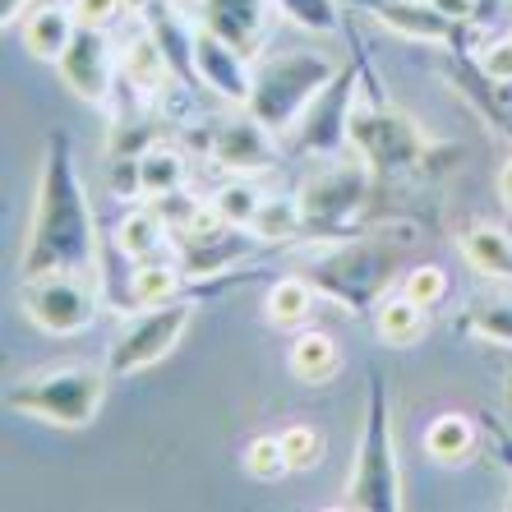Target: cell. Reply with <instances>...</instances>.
Returning a JSON list of instances; mask_svg holds the SVG:
<instances>
[{
    "mask_svg": "<svg viewBox=\"0 0 512 512\" xmlns=\"http://www.w3.org/2000/svg\"><path fill=\"white\" fill-rule=\"evenodd\" d=\"M277 157V134L268 125L245 111L240 120H227L222 130L213 134V162L231 176H254V171H268Z\"/></svg>",
    "mask_w": 512,
    "mask_h": 512,
    "instance_id": "obj_15",
    "label": "cell"
},
{
    "mask_svg": "<svg viewBox=\"0 0 512 512\" xmlns=\"http://www.w3.org/2000/svg\"><path fill=\"white\" fill-rule=\"evenodd\" d=\"M337 65L333 56L323 51H305V47H291V51H277L268 56L254 70V93L245 102L259 125L277 134V139H291V130L300 125V116L310 111V102L323 93V88L337 79Z\"/></svg>",
    "mask_w": 512,
    "mask_h": 512,
    "instance_id": "obj_2",
    "label": "cell"
},
{
    "mask_svg": "<svg viewBox=\"0 0 512 512\" xmlns=\"http://www.w3.org/2000/svg\"><path fill=\"white\" fill-rule=\"evenodd\" d=\"M462 254L466 263L485 277H508L512 282V236H503L499 227H466L462 231Z\"/></svg>",
    "mask_w": 512,
    "mask_h": 512,
    "instance_id": "obj_24",
    "label": "cell"
},
{
    "mask_svg": "<svg viewBox=\"0 0 512 512\" xmlns=\"http://www.w3.org/2000/svg\"><path fill=\"white\" fill-rule=\"evenodd\" d=\"M107 379L111 370H97L84 360H65V365H47V370L10 383L5 406L56 429H88L102 411V402H107Z\"/></svg>",
    "mask_w": 512,
    "mask_h": 512,
    "instance_id": "obj_3",
    "label": "cell"
},
{
    "mask_svg": "<svg viewBox=\"0 0 512 512\" xmlns=\"http://www.w3.org/2000/svg\"><path fill=\"white\" fill-rule=\"evenodd\" d=\"M180 282H185V263L171 259V254H157V259L134 263L130 273V305H162V300L180 296Z\"/></svg>",
    "mask_w": 512,
    "mask_h": 512,
    "instance_id": "obj_23",
    "label": "cell"
},
{
    "mask_svg": "<svg viewBox=\"0 0 512 512\" xmlns=\"http://www.w3.org/2000/svg\"><path fill=\"white\" fill-rule=\"evenodd\" d=\"M240 462H245V471H250L254 480H282L286 471H291L286 448H282V434H254V439L245 443Z\"/></svg>",
    "mask_w": 512,
    "mask_h": 512,
    "instance_id": "obj_30",
    "label": "cell"
},
{
    "mask_svg": "<svg viewBox=\"0 0 512 512\" xmlns=\"http://www.w3.org/2000/svg\"><path fill=\"white\" fill-rule=\"evenodd\" d=\"M167 236H171V222L157 208H130L116 227V250L130 263H143L167 254Z\"/></svg>",
    "mask_w": 512,
    "mask_h": 512,
    "instance_id": "obj_20",
    "label": "cell"
},
{
    "mask_svg": "<svg viewBox=\"0 0 512 512\" xmlns=\"http://www.w3.org/2000/svg\"><path fill=\"white\" fill-rule=\"evenodd\" d=\"M190 180V157L171 148V143H148L139 153V194L148 203H162V199H176Z\"/></svg>",
    "mask_w": 512,
    "mask_h": 512,
    "instance_id": "obj_17",
    "label": "cell"
},
{
    "mask_svg": "<svg viewBox=\"0 0 512 512\" xmlns=\"http://www.w3.org/2000/svg\"><path fill=\"white\" fill-rule=\"evenodd\" d=\"M60 79L74 97H84L93 107H107L111 102V84H116V47H111L107 28H88L79 24L74 42L65 47V56L56 60Z\"/></svg>",
    "mask_w": 512,
    "mask_h": 512,
    "instance_id": "obj_11",
    "label": "cell"
},
{
    "mask_svg": "<svg viewBox=\"0 0 512 512\" xmlns=\"http://www.w3.org/2000/svg\"><path fill=\"white\" fill-rule=\"evenodd\" d=\"M508 411H512V374H508Z\"/></svg>",
    "mask_w": 512,
    "mask_h": 512,
    "instance_id": "obj_39",
    "label": "cell"
},
{
    "mask_svg": "<svg viewBox=\"0 0 512 512\" xmlns=\"http://www.w3.org/2000/svg\"><path fill=\"white\" fill-rule=\"evenodd\" d=\"M370 162L360 153L351 157H323V167L305 176V185L296 190L300 213H305V231H314L319 240H342L356 236V222L370 203Z\"/></svg>",
    "mask_w": 512,
    "mask_h": 512,
    "instance_id": "obj_6",
    "label": "cell"
},
{
    "mask_svg": "<svg viewBox=\"0 0 512 512\" xmlns=\"http://www.w3.org/2000/svg\"><path fill=\"white\" fill-rule=\"evenodd\" d=\"M194 74H199V84L208 88V93L231 102V107H245L254 93L250 56L236 51L231 42H222L217 33H208L203 24L194 28Z\"/></svg>",
    "mask_w": 512,
    "mask_h": 512,
    "instance_id": "obj_12",
    "label": "cell"
},
{
    "mask_svg": "<svg viewBox=\"0 0 512 512\" xmlns=\"http://www.w3.org/2000/svg\"><path fill=\"white\" fill-rule=\"evenodd\" d=\"M485 434H489V443L499 448V462H508V466H512V439L503 434V425H499L494 416H485ZM508 508H512V499H508Z\"/></svg>",
    "mask_w": 512,
    "mask_h": 512,
    "instance_id": "obj_35",
    "label": "cell"
},
{
    "mask_svg": "<svg viewBox=\"0 0 512 512\" xmlns=\"http://www.w3.org/2000/svg\"><path fill=\"white\" fill-rule=\"evenodd\" d=\"M429 328V310L416 305L402 291H388V296L374 305V333L383 337L388 346H416Z\"/></svg>",
    "mask_w": 512,
    "mask_h": 512,
    "instance_id": "obj_21",
    "label": "cell"
},
{
    "mask_svg": "<svg viewBox=\"0 0 512 512\" xmlns=\"http://www.w3.org/2000/svg\"><path fill=\"white\" fill-rule=\"evenodd\" d=\"M434 5H439L448 19H457V24H471V19H476V5H480V0H434Z\"/></svg>",
    "mask_w": 512,
    "mask_h": 512,
    "instance_id": "obj_36",
    "label": "cell"
},
{
    "mask_svg": "<svg viewBox=\"0 0 512 512\" xmlns=\"http://www.w3.org/2000/svg\"><path fill=\"white\" fill-rule=\"evenodd\" d=\"M19 310L33 328L51 337H74L93 328L97 319V291L88 282V273H42L24 277L19 286Z\"/></svg>",
    "mask_w": 512,
    "mask_h": 512,
    "instance_id": "obj_9",
    "label": "cell"
},
{
    "mask_svg": "<svg viewBox=\"0 0 512 512\" xmlns=\"http://www.w3.org/2000/svg\"><path fill=\"white\" fill-rule=\"evenodd\" d=\"M314 305H319V286L310 277H282V282H273L263 310H268L273 328H300L314 314Z\"/></svg>",
    "mask_w": 512,
    "mask_h": 512,
    "instance_id": "obj_25",
    "label": "cell"
},
{
    "mask_svg": "<svg viewBox=\"0 0 512 512\" xmlns=\"http://www.w3.org/2000/svg\"><path fill=\"white\" fill-rule=\"evenodd\" d=\"M282 448H286L291 471H310V466L323 462V434L314 425H300V420L282 429Z\"/></svg>",
    "mask_w": 512,
    "mask_h": 512,
    "instance_id": "obj_32",
    "label": "cell"
},
{
    "mask_svg": "<svg viewBox=\"0 0 512 512\" xmlns=\"http://www.w3.org/2000/svg\"><path fill=\"white\" fill-rule=\"evenodd\" d=\"M190 323H194V305L180 296L162 300V305H143V314H134L116 333V342L107 346L111 379H134V374L162 365L180 346V337L190 333Z\"/></svg>",
    "mask_w": 512,
    "mask_h": 512,
    "instance_id": "obj_7",
    "label": "cell"
},
{
    "mask_svg": "<svg viewBox=\"0 0 512 512\" xmlns=\"http://www.w3.org/2000/svg\"><path fill=\"white\" fill-rule=\"evenodd\" d=\"M499 199H503V208L512 213V157L503 162V171H499Z\"/></svg>",
    "mask_w": 512,
    "mask_h": 512,
    "instance_id": "obj_38",
    "label": "cell"
},
{
    "mask_svg": "<svg viewBox=\"0 0 512 512\" xmlns=\"http://www.w3.org/2000/svg\"><path fill=\"white\" fill-rule=\"evenodd\" d=\"M120 65H125V79H130L139 93H157L162 84H171L176 74H171V60L162 51V42L153 37V28L143 24L125 37V47H120Z\"/></svg>",
    "mask_w": 512,
    "mask_h": 512,
    "instance_id": "obj_18",
    "label": "cell"
},
{
    "mask_svg": "<svg viewBox=\"0 0 512 512\" xmlns=\"http://www.w3.org/2000/svg\"><path fill=\"white\" fill-rule=\"evenodd\" d=\"M268 19H273V0H199L194 5V24H203L245 56L263 47Z\"/></svg>",
    "mask_w": 512,
    "mask_h": 512,
    "instance_id": "obj_13",
    "label": "cell"
},
{
    "mask_svg": "<svg viewBox=\"0 0 512 512\" xmlns=\"http://www.w3.org/2000/svg\"><path fill=\"white\" fill-rule=\"evenodd\" d=\"M476 443H480L476 420L462 416V411H443V416H434L425 429V453L439 466H462L466 457L476 453Z\"/></svg>",
    "mask_w": 512,
    "mask_h": 512,
    "instance_id": "obj_22",
    "label": "cell"
},
{
    "mask_svg": "<svg viewBox=\"0 0 512 512\" xmlns=\"http://www.w3.org/2000/svg\"><path fill=\"white\" fill-rule=\"evenodd\" d=\"M393 273H397V245L379 236H342L328 254L305 268L319 296L337 300L342 310L365 314L374 310L388 291H393Z\"/></svg>",
    "mask_w": 512,
    "mask_h": 512,
    "instance_id": "obj_5",
    "label": "cell"
},
{
    "mask_svg": "<svg viewBox=\"0 0 512 512\" xmlns=\"http://www.w3.org/2000/svg\"><path fill=\"white\" fill-rule=\"evenodd\" d=\"M342 508L360 512H402V466H397V439H393V406H388V383L383 374H370V397H365V429L356 443V462L346 480Z\"/></svg>",
    "mask_w": 512,
    "mask_h": 512,
    "instance_id": "obj_4",
    "label": "cell"
},
{
    "mask_svg": "<svg viewBox=\"0 0 512 512\" xmlns=\"http://www.w3.org/2000/svg\"><path fill=\"white\" fill-rule=\"evenodd\" d=\"M263 203H268V194H263L250 176H231L227 185L213 194L217 217H222L227 227H240V231H254V222H259V213H263Z\"/></svg>",
    "mask_w": 512,
    "mask_h": 512,
    "instance_id": "obj_26",
    "label": "cell"
},
{
    "mask_svg": "<svg viewBox=\"0 0 512 512\" xmlns=\"http://www.w3.org/2000/svg\"><path fill=\"white\" fill-rule=\"evenodd\" d=\"M476 65H480L485 79H494V84H512V37H503V42L485 47L476 56Z\"/></svg>",
    "mask_w": 512,
    "mask_h": 512,
    "instance_id": "obj_33",
    "label": "cell"
},
{
    "mask_svg": "<svg viewBox=\"0 0 512 512\" xmlns=\"http://www.w3.org/2000/svg\"><path fill=\"white\" fill-rule=\"evenodd\" d=\"M97 268V217L88 203V185L79 176L74 139L65 130L47 134L42 171H37V199L28 240L19 254V273H93Z\"/></svg>",
    "mask_w": 512,
    "mask_h": 512,
    "instance_id": "obj_1",
    "label": "cell"
},
{
    "mask_svg": "<svg viewBox=\"0 0 512 512\" xmlns=\"http://www.w3.org/2000/svg\"><path fill=\"white\" fill-rule=\"evenodd\" d=\"M305 231V213H300V199H268L263 203L259 222H254V240L263 245H277V240H291Z\"/></svg>",
    "mask_w": 512,
    "mask_h": 512,
    "instance_id": "obj_28",
    "label": "cell"
},
{
    "mask_svg": "<svg viewBox=\"0 0 512 512\" xmlns=\"http://www.w3.org/2000/svg\"><path fill=\"white\" fill-rule=\"evenodd\" d=\"M462 323H466V333L471 337L512 351V296H480L476 305L466 310Z\"/></svg>",
    "mask_w": 512,
    "mask_h": 512,
    "instance_id": "obj_27",
    "label": "cell"
},
{
    "mask_svg": "<svg viewBox=\"0 0 512 512\" xmlns=\"http://www.w3.org/2000/svg\"><path fill=\"white\" fill-rule=\"evenodd\" d=\"M383 28L411 37V42H439V47H462L466 24L448 19L434 0H360Z\"/></svg>",
    "mask_w": 512,
    "mask_h": 512,
    "instance_id": "obj_14",
    "label": "cell"
},
{
    "mask_svg": "<svg viewBox=\"0 0 512 512\" xmlns=\"http://www.w3.org/2000/svg\"><path fill=\"white\" fill-rule=\"evenodd\" d=\"M74 14H79V24L88 28H111L120 19V10H125V0H70Z\"/></svg>",
    "mask_w": 512,
    "mask_h": 512,
    "instance_id": "obj_34",
    "label": "cell"
},
{
    "mask_svg": "<svg viewBox=\"0 0 512 512\" xmlns=\"http://www.w3.org/2000/svg\"><path fill=\"white\" fill-rule=\"evenodd\" d=\"M351 153L365 157L370 171H379V176H411L429 157V143L411 116L370 102V107L351 111Z\"/></svg>",
    "mask_w": 512,
    "mask_h": 512,
    "instance_id": "obj_8",
    "label": "cell"
},
{
    "mask_svg": "<svg viewBox=\"0 0 512 512\" xmlns=\"http://www.w3.org/2000/svg\"><path fill=\"white\" fill-rule=\"evenodd\" d=\"M337 365H342V351H337L333 333H323V328H305V333H296V342H291V351H286V370L296 374L300 383H310V388H319V383L333 379Z\"/></svg>",
    "mask_w": 512,
    "mask_h": 512,
    "instance_id": "obj_19",
    "label": "cell"
},
{
    "mask_svg": "<svg viewBox=\"0 0 512 512\" xmlns=\"http://www.w3.org/2000/svg\"><path fill=\"white\" fill-rule=\"evenodd\" d=\"M351 111H356V65H342L337 79L310 102L291 130V148L305 157H342L351 153Z\"/></svg>",
    "mask_w": 512,
    "mask_h": 512,
    "instance_id": "obj_10",
    "label": "cell"
},
{
    "mask_svg": "<svg viewBox=\"0 0 512 512\" xmlns=\"http://www.w3.org/2000/svg\"><path fill=\"white\" fill-rule=\"evenodd\" d=\"M273 5L296 28H305V33L333 37L337 28H342V10H337V0H273Z\"/></svg>",
    "mask_w": 512,
    "mask_h": 512,
    "instance_id": "obj_29",
    "label": "cell"
},
{
    "mask_svg": "<svg viewBox=\"0 0 512 512\" xmlns=\"http://www.w3.org/2000/svg\"><path fill=\"white\" fill-rule=\"evenodd\" d=\"M397 291L411 296L416 305H425V310H439L443 300H448V273H443L439 263H416V268L402 273V286H397Z\"/></svg>",
    "mask_w": 512,
    "mask_h": 512,
    "instance_id": "obj_31",
    "label": "cell"
},
{
    "mask_svg": "<svg viewBox=\"0 0 512 512\" xmlns=\"http://www.w3.org/2000/svg\"><path fill=\"white\" fill-rule=\"evenodd\" d=\"M74 33H79V14H74L70 0H65V5H60V0H47V5H37V10H24V28H19L28 56L51 60V65L65 56Z\"/></svg>",
    "mask_w": 512,
    "mask_h": 512,
    "instance_id": "obj_16",
    "label": "cell"
},
{
    "mask_svg": "<svg viewBox=\"0 0 512 512\" xmlns=\"http://www.w3.org/2000/svg\"><path fill=\"white\" fill-rule=\"evenodd\" d=\"M28 10V0H0V24L5 28H14L19 24V14Z\"/></svg>",
    "mask_w": 512,
    "mask_h": 512,
    "instance_id": "obj_37",
    "label": "cell"
}]
</instances>
